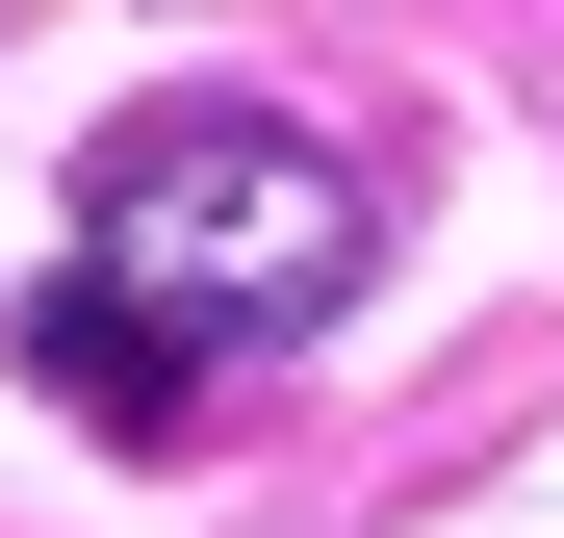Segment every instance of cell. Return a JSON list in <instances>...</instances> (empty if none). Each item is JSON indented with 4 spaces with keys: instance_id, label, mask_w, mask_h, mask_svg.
Here are the masks:
<instances>
[{
    "instance_id": "cell-1",
    "label": "cell",
    "mask_w": 564,
    "mask_h": 538,
    "mask_svg": "<svg viewBox=\"0 0 564 538\" xmlns=\"http://www.w3.org/2000/svg\"><path fill=\"white\" fill-rule=\"evenodd\" d=\"M77 256H104L129 308H180L206 359H257V333H334L359 179H334L308 129H257V103H154L104 179H77Z\"/></svg>"
},
{
    "instance_id": "cell-2",
    "label": "cell",
    "mask_w": 564,
    "mask_h": 538,
    "mask_svg": "<svg viewBox=\"0 0 564 538\" xmlns=\"http://www.w3.org/2000/svg\"><path fill=\"white\" fill-rule=\"evenodd\" d=\"M26 385H52V410H104V436H180V410H206V333L129 308L104 256H52V283H26Z\"/></svg>"
}]
</instances>
